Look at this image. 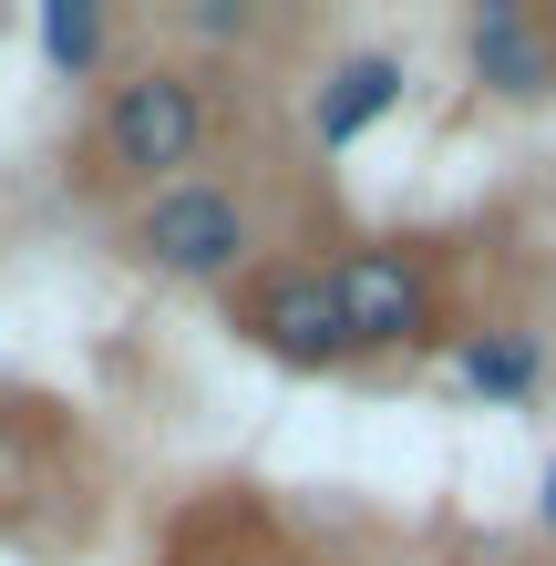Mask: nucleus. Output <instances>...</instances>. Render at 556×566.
<instances>
[{"label":"nucleus","mask_w":556,"mask_h":566,"mask_svg":"<svg viewBox=\"0 0 556 566\" xmlns=\"http://www.w3.org/2000/svg\"><path fill=\"white\" fill-rule=\"evenodd\" d=\"M124 258L176 289H238L269 258V227H258V196L207 165V176H176L124 207Z\"/></svg>","instance_id":"7ed1b4c3"},{"label":"nucleus","mask_w":556,"mask_h":566,"mask_svg":"<svg viewBox=\"0 0 556 566\" xmlns=\"http://www.w3.org/2000/svg\"><path fill=\"white\" fill-rule=\"evenodd\" d=\"M31 42H42V62H52L62 83H93L104 52H114V11H104V0H42Z\"/></svg>","instance_id":"6e6552de"},{"label":"nucleus","mask_w":556,"mask_h":566,"mask_svg":"<svg viewBox=\"0 0 556 566\" xmlns=\"http://www.w3.org/2000/svg\"><path fill=\"white\" fill-rule=\"evenodd\" d=\"M227 329H238L258 360H279V371H350V329H340L331 258L269 248L238 289H227Z\"/></svg>","instance_id":"20e7f679"},{"label":"nucleus","mask_w":556,"mask_h":566,"mask_svg":"<svg viewBox=\"0 0 556 566\" xmlns=\"http://www.w3.org/2000/svg\"><path fill=\"white\" fill-rule=\"evenodd\" d=\"M350 360H422L453 350V248L443 238H350L331 248Z\"/></svg>","instance_id":"f03ea898"},{"label":"nucleus","mask_w":556,"mask_h":566,"mask_svg":"<svg viewBox=\"0 0 556 566\" xmlns=\"http://www.w3.org/2000/svg\"><path fill=\"white\" fill-rule=\"evenodd\" d=\"M217 73H196V62H135V73L104 83V104L83 124V186L104 196H155L176 176H207L217 155Z\"/></svg>","instance_id":"f257e3e1"},{"label":"nucleus","mask_w":556,"mask_h":566,"mask_svg":"<svg viewBox=\"0 0 556 566\" xmlns=\"http://www.w3.org/2000/svg\"><path fill=\"white\" fill-rule=\"evenodd\" d=\"M464 62H474L484 93L536 104V93H556V21L526 11V0H474L464 11Z\"/></svg>","instance_id":"39448f33"},{"label":"nucleus","mask_w":556,"mask_h":566,"mask_svg":"<svg viewBox=\"0 0 556 566\" xmlns=\"http://www.w3.org/2000/svg\"><path fill=\"white\" fill-rule=\"evenodd\" d=\"M391 104H402V52H340L331 73H319V93H310V145L350 155Z\"/></svg>","instance_id":"423d86ee"},{"label":"nucleus","mask_w":556,"mask_h":566,"mask_svg":"<svg viewBox=\"0 0 556 566\" xmlns=\"http://www.w3.org/2000/svg\"><path fill=\"white\" fill-rule=\"evenodd\" d=\"M186 31H196V42H248L258 11H248V0H186Z\"/></svg>","instance_id":"1a4fd4ad"},{"label":"nucleus","mask_w":556,"mask_h":566,"mask_svg":"<svg viewBox=\"0 0 556 566\" xmlns=\"http://www.w3.org/2000/svg\"><path fill=\"white\" fill-rule=\"evenodd\" d=\"M536 515H546V536H556V463H546V505H536Z\"/></svg>","instance_id":"9d476101"},{"label":"nucleus","mask_w":556,"mask_h":566,"mask_svg":"<svg viewBox=\"0 0 556 566\" xmlns=\"http://www.w3.org/2000/svg\"><path fill=\"white\" fill-rule=\"evenodd\" d=\"M453 381L474 391V402H536V381H546V350H536V329H515V319H474V329H453Z\"/></svg>","instance_id":"0eeeda50"},{"label":"nucleus","mask_w":556,"mask_h":566,"mask_svg":"<svg viewBox=\"0 0 556 566\" xmlns=\"http://www.w3.org/2000/svg\"><path fill=\"white\" fill-rule=\"evenodd\" d=\"M258 566H310V556H289V546H269V556H258Z\"/></svg>","instance_id":"9b49d317"}]
</instances>
